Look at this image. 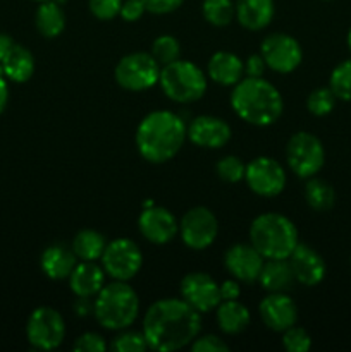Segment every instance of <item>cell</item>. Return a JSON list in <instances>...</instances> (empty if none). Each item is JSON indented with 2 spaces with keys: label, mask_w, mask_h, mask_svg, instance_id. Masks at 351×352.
<instances>
[{
  "label": "cell",
  "mask_w": 351,
  "mask_h": 352,
  "mask_svg": "<svg viewBox=\"0 0 351 352\" xmlns=\"http://www.w3.org/2000/svg\"><path fill=\"white\" fill-rule=\"evenodd\" d=\"M346 41H348V48H350V52H351V28H350V31H348Z\"/></svg>",
  "instance_id": "7dc6e473"
},
{
  "label": "cell",
  "mask_w": 351,
  "mask_h": 352,
  "mask_svg": "<svg viewBox=\"0 0 351 352\" xmlns=\"http://www.w3.org/2000/svg\"><path fill=\"white\" fill-rule=\"evenodd\" d=\"M262 322L274 332H284L298 322V306L286 292H268L258 306Z\"/></svg>",
  "instance_id": "ac0fdd59"
},
{
  "label": "cell",
  "mask_w": 351,
  "mask_h": 352,
  "mask_svg": "<svg viewBox=\"0 0 351 352\" xmlns=\"http://www.w3.org/2000/svg\"><path fill=\"white\" fill-rule=\"evenodd\" d=\"M92 298H78L74 305V311L78 316H88L93 313V302L89 301Z\"/></svg>",
  "instance_id": "ee69618b"
},
{
  "label": "cell",
  "mask_w": 351,
  "mask_h": 352,
  "mask_svg": "<svg viewBox=\"0 0 351 352\" xmlns=\"http://www.w3.org/2000/svg\"><path fill=\"white\" fill-rule=\"evenodd\" d=\"M14 43L16 41L12 40V38L9 36L7 33H0V62L3 60V57H6L7 54H9L10 48L14 47Z\"/></svg>",
  "instance_id": "bcb514c9"
},
{
  "label": "cell",
  "mask_w": 351,
  "mask_h": 352,
  "mask_svg": "<svg viewBox=\"0 0 351 352\" xmlns=\"http://www.w3.org/2000/svg\"><path fill=\"white\" fill-rule=\"evenodd\" d=\"M147 12L155 16H165V14L176 12L182 6L184 0H143Z\"/></svg>",
  "instance_id": "60d3db41"
},
{
  "label": "cell",
  "mask_w": 351,
  "mask_h": 352,
  "mask_svg": "<svg viewBox=\"0 0 351 352\" xmlns=\"http://www.w3.org/2000/svg\"><path fill=\"white\" fill-rule=\"evenodd\" d=\"M145 12H147V7H145L143 0H123L119 16L126 23H134V21L141 19Z\"/></svg>",
  "instance_id": "ab89813d"
},
{
  "label": "cell",
  "mask_w": 351,
  "mask_h": 352,
  "mask_svg": "<svg viewBox=\"0 0 351 352\" xmlns=\"http://www.w3.org/2000/svg\"><path fill=\"white\" fill-rule=\"evenodd\" d=\"M329 88L337 100L351 102V58L343 60L332 69L329 78Z\"/></svg>",
  "instance_id": "1f68e13d"
},
{
  "label": "cell",
  "mask_w": 351,
  "mask_h": 352,
  "mask_svg": "<svg viewBox=\"0 0 351 352\" xmlns=\"http://www.w3.org/2000/svg\"><path fill=\"white\" fill-rule=\"evenodd\" d=\"M160 65L148 52H133L117 62L114 79L126 91H147L158 85Z\"/></svg>",
  "instance_id": "ba28073f"
},
{
  "label": "cell",
  "mask_w": 351,
  "mask_h": 352,
  "mask_svg": "<svg viewBox=\"0 0 351 352\" xmlns=\"http://www.w3.org/2000/svg\"><path fill=\"white\" fill-rule=\"evenodd\" d=\"M100 261H102L105 274L112 280L129 282L131 278L140 274L141 267H143V253L134 241L127 239V237H119V239L107 243Z\"/></svg>",
  "instance_id": "30bf717a"
},
{
  "label": "cell",
  "mask_w": 351,
  "mask_h": 352,
  "mask_svg": "<svg viewBox=\"0 0 351 352\" xmlns=\"http://www.w3.org/2000/svg\"><path fill=\"white\" fill-rule=\"evenodd\" d=\"M206 76L220 86H234L244 78V62L233 52H215L206 64Z\"/></svg>",
  "instance_id": "44dd1931"
},
{
  "label": "cell",
  "mask_w": 351,
  "mask_h": 352,
  "mask_svg": "<svg viewBox=\"0 0 351 352\" xmlns=\"http://www.w3.org/2000/svg\"><path fill=\"white\" fill-rule=\"evenodd\" d=\"M181 298L198 313H210L222 302L220 287L209 274L193 272L184 275L179 285Z\"/></svg>",
  "instance_id": "5bb4252c"
},
{
  "label": "cell",
  "mask_w": 351,
  "mask_h": 352,
  "mask_svg": "<svg viewBox=\"0 0 351 352\" xmlns=\"http://www.w3.org/2000/svg\"><path fill=\"white\" fill-rule=\"evenodd\" d=\"M189 349L193 352H226L229 351V344L219 336L206 333V336H198L191 344Z\"/></svg>",
  "instance_id": "74e56055"
},
{
  "label": "cell",
  "mask_w": 351,
  "mask_h": 352,
  "mask_svg": "<svg viewBox=\"0 0 351 352\" xmlns=\"http://www.w3.org/2000/svg\"><path fill=\"white\" fill-rule=\"evenodd\" d=\"M250 243L265 260H288L299 243L298 229L282 213H262L250 226Z\"/></svg>",
  "instance_id": "5b68a950"
},
{
  "label": "cell",
  "mask_w": 351,
  "mask_h": 352,
  "mask_svg": "<svg viewBox=\"0 0 351 352\" xmlns=\"http://www.w3.org/2000/svg\"><path fill=\"white\" fill-rule=\"evenodd\" d=\"M162 91L176 103H195L206 91V76L195 62L178 60L164 65L158 78Z\"/></svg>",
  "instance_id": "8992f818"
},
{
  "label": "cell",
  "mask_w": 351,
  "mask_h": 352,
  "mask_svg": "<svg viewBox=\"0 0 351 352\" xmlns=\"http://www.w3.org/2000/svg\"><path fill=\"white\" fill-rule=\"evenodd\" d=\"M78 265V256L72 248L64 244H52L41 253L40 268L50 280H64L69 278L74 267Z\"/></svg>",
  "instance_id": "7402d4cb"
},
{
  "label": "cell",
  "mask_w": 351,
  "mask_h": 352,
  "mask_svg": "<svg viewBox=\"0 0 351 352\" xmlns=\"http://www.w3.org/2000/svg\"><path fill=\"white\" fill-rule=\"evenodd\" d=\"M260 55L268 69L279 74L296 71L303 60V50L295 36L286 33H272L262 40Z\"/></svg>",
  "instance_id": "7c38bea8"
},
{
  "label": "cell",
  "mask_w": 351,
  "mask_h": 352,
  "mask_svg": "<svg viewBox=\"0 0 351 352\" xmlns=\"http://www.w3.org/2000/svg\"><path fill=\"white\" fill-rule=\"evenodd\" d=\"M219 287H220V298H222V301H234V299H240L241 287H240V282H237L236 278L224 280L222 284H219Z\"/></svg>",
  "instance_id": "7bdbcfd3"
},
{
  "label": "cell",
  "mask_w": 351,
  "mask_h": 352,
  "mask_svg": "<svg viewBox=\"0 0 351 352\" xmlns=\"http://www.w3.org/2000/svg\"><path fill=\"white\" fill-rule=\"evenodd\" d=\"M233 138V129L224 119L215 116H198L189 122L188 140L195 146L219 150Z\"/></svg>",
  "instance_id": "e0dca14e"
},
{
  "label": "cell",
  "mask_w": 351,
  "mask_h": 352,
  "mask_svg": "<svg viewBox=\"0 0 351 352\" xmlns=\"http://www.w3.org/2000/svg\"><path fill=\"white\" fill-rule=\"evenodd\" d=\"M244 181L255 195L262 198H275L286 188V170L275 158L257 157L246 164Z\"/></svg>",
  "instance_id": "4fadbf2b"
},
{
  "label": "cell",
  "mask_w": 351,
  "mask_h": 352,
  "mask_svg": "<svg viewBox=\"0 0 351 352\" xmlns=\"http://www.w3.org/2000/svg\"><path fill=\"white\" fill-rule=\"evenodd\" d=\"M72 349L78 352H102L107 349V342L100 333L86 332L74 340Z\"/></svg>",
  "instance_id": "f35d334b"
},
{
  "label": "cell",
  "mask_w": 351,
  "mask_h": 352,
  "mask_svg": "<svg viewBox=\"0 0 351 352\" xmlns=\"http://www.w3.org/2000/svg\"><path fill=\"white\" fill-rule=\"evenodd\" d=\"M202 14L213 28H226L236 17V6L233 0H203Z\"/></svg>",
  "instance_id": "f546056e"
},
{
  "label": "cell",
  "mask_w": 351,
  "mask_h": 352,
  "mask_svg": "<svg viewBox=\"0 0 351 352\" xmlns=\"http://www.w3.org/2000/svg\"><path fill=\"white\" fill-rule=\"evenodd\" d=\"M244 170H246V165L243 164L240 157L236 155H227L222 157L215 165V172L219 175L220 181L227 182V184H236V182L243 181L244 179Z\"/></svg>",
  "instance_id": "836d02e7"
},
{
  "label": "cell",
  "mask_w": 351,
  "mask_h": 352,
  "mask_svg": "<svg viewBox=\"0 0 351 352\" xmlns=\"http://www.w3.org/2000/svg\"><path fill=\"white\" fill-rule=\"evenodd\" d=\"M236 19L244 30L260 31L274 19V0H236Z\"/></svg>",
  "instance_id": "603a6c76"
},
{
  "label": "cell",
  "mask_w": 351,
  "mask_h": 352,
  "mask_svg": "<svg viewBox=\"0 0 351 352\" xmlns=\"http://www.w3.org/2000/svg\"><path fill=\"white\" fill-rule=\"evenodd\" d=\"M282 347L289 352H306L312 347V337L301 327H289L282 332Z\"/></svg>",
  "instance_id": "d590c367"
},
{
  "label": "cell",
  "mask_w": 351,
  "mask_h": 352,
  "mask_svg": "<svg viewBox=\"0 0 351 352\" xmlns=\"http://www.w3.org/2000/svg\"><path fill=\"white\" fill-rule=\"evenodd\" d=\"M151 57L158 62L160 67L178 60L181 57V43L172 34H160L151 43Z\"/></svg>",
  "instance_id": "4dcf8cb0"
},
{
  "label": "cell",
  "mask_w": 351,
  "mask_h": 352,
  "mask_svg": "<svg viewBox=\"0 0 351 352\" xmlns=\"http://www.w3.org/2000/svg\"><path fill=\"white\" fill-rule=\"evenodd\" d=\"M34 26L38 33L47 40L61 36L65 30V12L58 0H45L38 6L34 14Z\"/></svg>",
  "instance_id": "484cf974"
},
{
  "label": "cell",
  "mask_w": 351,
  "mask_h": 352,
  "mask_svg": "<svg viewBox=\"0 0 351 352\" xmlns=\"http://www.w3.org/2000/svg\"><path fill=\"white\" fill-rule=\"evenodd\" d=\"M306 205L315 212H327L336 203V191L327 181L319 177L306 179L305 186Z\"/></svg>",
  "instance_id": "f1b7e54d"
},
{
  "label": "cell",
  "mask_w": 351,
  "mask_h": 352,
  "mask_svg": "<svg viewBox=\"0 0 351 352\" xmlns=\"http://www.w3.org/2000/svg\"><path fill=\"white\" fill-rule=\"evenodd\" d=\"M138 229L148 243L164 246L172 243V239L179 234V222L172 212L164 206L147 205L138 219Z\"/></svg>",
  "instance_id": "9a60e30c"
},
{
  "label": "cell",
  "mask_w": 351,
  "mask_h": 352,
  "mask_svg": "<svg viewBox=\"0 0 351 352\" xmlns=\"http://www.w3.org/2000/svg\"><path fill=\"white\" fill-rule=\"evenodd\" d=\"M188 140V126L171 110H153L138 124L134 143L138 153L150 164H165L181 151Z\"/></svg>",
  "instance_id": "7a4b0ae2"
},
{
  "label": "cell",
  "mask_w": 351,
  "mask_h": 352,
  "mask_svg": "<svg viewBox=\"0 0 351 352\" xmlns=\"http://www.w3.org/2000/svg\"><path fill=\"white\" fill-rule=\"evenodd\" d=\"M34 2H45V0H34Z\"/></svg>",
  "instance_id": "c3c4849f"
},
{
  "label": "cell",
  "mask_w": 351,
  "mask_h": 352,
  "mask_svg": "<svg viewBox=\"0 0 351 352\" xmlns=\"http://www.w3.org/2000/svg\"><path fill=\"white\" fill-rule=\"evenodd\" d=\"M215 318L217 325L226 336H237L244 332L251 323L250 309L237 299L220 302L215 308Z\"/></svg>",
  "instance_id": "d4e9b609"
},
{
  "label": "cell",
  "mask_w": 351,
  "mask_h": 352,
  "mask_svg": "<svg viewBox=\"0 0 351 352\" xmlns=\"http://www.w3.org/2000/svg\"><path fill=\"white\" fill-rule=\"evenodd\" d=\"M336 95L332 93V89L329 86H322V88H315L306 98V109L312 116L315 117H326L336 107Z\"/></svg>",
  "instance_id": "d6a6232c"
},
{
  "label": "cell",
  "mask_w": 351,
  "mask_h": 352,
  "mask_svg": "<svg viewBox=\"0 0 351 352\" xmlns=\"http://www.w3.org/2000/svg\"><path fill=\"white\" fill-rule=\"evenodd\" d=\"M286 162L292 174L299 179L315 177L326 164V150L315 134L299 131L286 144Z\"/></svg>",
  "instance_id": "52a82bcc"
},
{
  "label": "cell",
  "mask_w": 351,
  "mask_h": 352,
  "mask_svg": "<svg viewBox=\"0 0 351 352\" xmlns=\"http://www.w3.org/2000/svg\"><path fill=\"white\" fill-rule=\"evenodd\" d=\"M140 313L138 292L127 282L112 280L105 284L93 301V316L105 330L120 332L136 322Z\"/></svg>",
  "instance_id": "277c9868"
},
{
  "label": "cell",
  "mask_w": 351,
  "mask_h": 352,
  "mask_svg": "<svg viewBox=\"0 0 351 352\" xmlns=\"http://www.w3.org/2000/svg\"><path fill=\"white\" fill-rule=\"evenodd\" d=\"M265 258L253 248V244L237 243L231 246L224 254V267L226 270L243 284L258 282L260 272L264 268Z\"/></svg>",
  "instance_id": "2e32d148"
},
{
  "label": "cell",
  "mask_w": 351,
  "mask_h": 352,
  "mask_svg": "<svg viewBox=\"0 0 351 352\" xmlns=\"http://www.w3.org/2000/svg\"><path fill=\"white\" fill-rule=\"evenodd\" d=\"M179 236L186 248L193 251H203L215 243L219 236V220L212 210L205 206H195L182 215L179 222Z\"/></svg>",
  "instance_id": "8fae6325"
},
{
  "label": "cell",
  "mask_w": 351,
  "mask_h": 352,
  "mask_svg": "<svg viewBox=\"0 0 351 352\" xmlns=\"http://www.w3.org/2000/svg\"><path fill=\"white\" fill-rule=\"evenodd\" d=\"M112 349L116 352H141L148 349L147 339L143 332L133 330H120L119 336L112 340Z\"/></svg>",
  "instance_id": "e575fe53"
},
{
  "label": "cell",
  "mask_w": 351,
  "mask_h": 352,
  "mask_svg": "<svg viewBox=\"0 0 351 352\" xmlns=\"http://www.w3.org/2000/svg\"><path fill=\"white\" fill-rule=\"evenodd\" d=\"M288 260L295 274V280L305 287H315L326 278V261L320 256L319 251L306 244L298 243Z\"/></svg>",
  "instance_id": "d6986e66"
},
{
  "label": "cell",
  "mask_w": 351,
  "mask_h": 352,
  "mask_svg": "<svg viewBox=\"0 0 351 352\" xmlns=\"http://www.w3.org/2000/svg\"><path fill=\"white\" fill-rule=\"evenodd\" d=\"M326 2H327V0H326Z\"/></svg>",
  "instance_id": "681fc988"
},
{
  "label": "cell",
  "mask_w": 351,
  "mask_h": 352,
  "mask_svg": "<svg viewBox=\"0 0 351 352\" xmlns=\"http://www.w3.org/2000/svg\"><path fill=\"white\" fill-rule=\"evenodd\" d=\"M202 330V313L182 298L155 301L143 316V332L148 349L171 352L188 347Z\"/></svg>",
  "instance_id": "6da1fadb"
},
{
  "label": "cell",
  "mask_w": 351,
  "mask_h": 352,
  "mask_svg": "<svg viewBox=\"0 0 351 352\" xmlns=\"http://www.w3.org/2000/svg\"><path fill=\"white\" fill-rule=\"evenodd\" d=\"M107 248L103 234L93 229H83L72 239V251L79 261H98Z\"/></svg>",
  "instance_id": "83f0119b"
},
{
  "label": "cell",
  "mask_w": 351,
  "mask_h": 352,
  "mask_svg": "<svg viewBox=\"0 0 351 352\" xmlns=\"http://www.w3.org/2000/svg\"><path fill=\"white\" fill-rule=\"evenodd\" d=\"M7 103H9V81L0 74V116L7 109Z\"/></svg>",
  "instance_id": "f6af8a7d"
},
{
  "label": "cell",
  "mask_w": 351,
  "mask_h": 352,
  "mask_svg": "<svg viewBox=\"0 0 351 352\" xmlns=\"http://www.w3.org/2000/svg\"><path fill=\"white\" fill-rule=\"evenodd\" d=\"M231 107L246 124L267 127L281 119L284 100L279 89L267 79L244 76L231 91Z\"/></svg>",
  "instance_id": "3957f363"
},
{
  "label": "cell",
  "mask_w": 351,
  "mask_h": 352,
  "mask_svg": "<svg viewBox=\"0 0 351 352\" xmlns=\"http://www.w3.org/2000/svg\"><path fill=\"white\" fill-rule=\"evenodd\" d=\"M123 0H89V12L100 21H112L119 16Z\"/></svg>",
  "instance_id": "8d00e7d4"
},
{
  "label": "cell",
  "mask_w": 351,
  "mask_h": 352,
  "mask_svg": "<svg viewBox=\"0 0 351 352\" xmlns=\"http://www.w3.org/2000/svg\"><path fill=\"white\" fill-rule=\"evenodd\" d=\"M265 69H267V64L260 54L250 55L244 62V76L248 78H264Z\"/></svg>",
  "instance_id": "b9f144b4"
},
{
  "label": "cell",
  "mask_w": 351,
  "mask_h": 352,
  "mask_svg": "<svg viewBox=\"0 0 351 352\" xmlns=\"http://www.w3.org/2000/svg\"><path fill=\"white\" fill-rule=\"evenodd\" d=\"M0 74L10 82L23 85L30 81L34 74V57L26 47L14 43L9 54L0 62Z\"/></svg>",
  "instance_id": "cb8c5ba5"
},
{
  "label": "cell",
  "mask_w": 351,
  "mask_h": 352,
  "mask_svg": "<svg viewBox=\"0 0 351 352\" xmlns=\"http://www.w3.org/2000/svg\"><path fill=\"white\" fill-rule=\"evenodd\" d=\"M26 339L36 351H54L65 339L64 316L50 306H40L31 311L26 322Z\"/></svg>",
  "instance_id": "9c48e42d"
},
{
  "label": "cell",
  "mask_w": 351,
  "mask_h": 352,
  "mask_svg": "<svg viewBox=\"0 0 351 352\" xmlns=\"http://www.w3.org/2000/svg\"><path fill=\"white\" fill-rule=\"evenodd\" d=\"M105 270L96 261H79L69 275V287L76 298H95L105 285Z\"/></svg>",
  "instance_id": "ffe728a7"
},
{
  "label": "cell",
  "mask_w": 351,
  "mask_h": 352,
  "mask_svg": "<svg viewBox=\"0 0 351 352\" xmlns=\"http://www.w3.org/2000/svg\"><path fill=\"white\" fill-rule=\"evenodd\" d=\"M295 274L289 260H265L258 284L267 292H288L295 284Z\"/></svg>",
  "instance_id": "4316f807"
}]
</instances>
